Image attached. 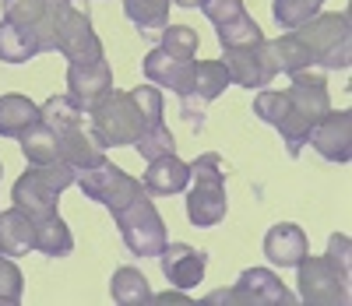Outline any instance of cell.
<instances>
[{"instance_id":"obj_1","label":"cell","mask_w":352,"mask_h":306,"mask_svg":"<svg viewBox=\"0 0 352 306\" xmlns=\"http://www.w3.org/2000/svg\"><path fill=\"white\" fill-rule=\"evenodd\" d=\"M275 67L282 74H296L310 67L324 71H349L352 64V28L345 11L314 14L300 28H289L278 39H272Z\"/></svg>"},{"instance_id":"obj_2","label":"cell","mask_w":352,"mask_h":306,"mask_svg":"<svg viewBox=\"0 0 352 306\" xmlns=\"http://www.w3.org/2000/svg\"><path fill=\"white\" fill-rule=\"evenodd\" d=\"M289 78H292V85L282 88L285 109H282V120H278V134H282V141H285V151L296 159L300 151L307 148L310 127L331 109V96H328L324 74L296 71V74H289Z\"/></svg>"},{"instance_id":"obj_3","label":"cell","mask_w":352,"mask_h":306,"mask_svg":"<svg viewBox=\"0 0 352 306\" xmlns=\"http://www.w3.org/2000/svg\"><path fill=\"white\" fill-rule=\"evenodd\" d=\"M226 159L219 151H204L190 162V194H187V219L197 229H212L226 219Z\"/></svg>"},{"instance_id":"obj_4","label":"cell","mask_w":352,"mask_h":306,"mask_svg":"<svg viewBox=\"0 0 352 306\" xmlns=\"http://www.w3.org/2000/svg\"><path fill=\"white\" fill-rule=\"evenodd\" d=\"M88 131L92 138L102 144V148H124V144H134L148 124H144L141 109L134 106L131 91H116L109 88L106 96H99L88 109Z\"/></svg>"},{"instance_id":"obj_5","label":"cell","mask_w":352,"mask_h":306,"mask_svg":"<svg viewBox=\"0 0 352 306\" xmlns=\"http://www.w3.org/2000/svg\"><path fill=\"white\" fill-rule=\"evenodd\" d=\"M74 183V169L67 162H46V166H28L11 187L14 208H21L32 219H46L60 204V194Z\"/></svg>"},{"instance_id":"obj_6","label":"cell","mask_w":352,"mask_h":306,"mask_svg":"<svg viewBox=\"0 0 352 306\" xmlns=\"http://www.w3.org/2000/svg\"><path fill=\"white\" fill-rule=\"evenodd\" d=\"M113 222L120 226V236L127 243V250L138 257H159L166 247V219L159 215V208L152 204L148 190L134 197L124 211H116Z\"/></svg>"},{"instance_id":"obj_7","label":"cell","mask_w":352,"mask_h":306,"mask_svg":"<svg viewBox=\"0 0 352 306\" xmlns=\"http://www.w3.org/2000/svg\"><path fill=\"white\" fill-rule=\"evenodd\" d=\"M204 303H212V306H222V303L226 306H292L296 296L285 289V282L278 278L275 271H268V267H247L232 289L208 292Z\"/></svg>"},{"instance_id":"obj_8","label":"cell","mask_w":352,"mask_h":306,"mask_svg":"<svg viewBox=\"0 0 352 306\" xmlns=\"http://www.w3.org/2000/svg\"><path fill=\"white\" fill-rule=\"evenodd\" d=\"M74 183L81 187V194H85V197H92V201H99L102 208H109V215L124 211L134 197H141V194H144V183H141L138 176L124 173L120 166H113L109 159H102L99 166L78 173V176H74Z\"/></svg>"},{"instance_id":"obj_9","label":"cell","mask_w":352,"mask_h":306,"mask_svg":"<svg viewBox=\"0 0 352 306\" xmlns=\"http://www.w3.org/2000/svg\"><path fill=\"white\" fill-rule=\"evenodd\" d=\"M229 81V71L222 60H194V67L187 74V81L180 85V106H184V120L190 131H201L204 127V106L215 102L222 91H226Z\"/></svg>"},{"instance_id":"obj_10","label":"cell","mask_w":352,"mask_h":306,"mask_svg":"<svg viewBox=\"0 0 352 306\" xmlns=\"http://www.w3.org/2000/svg\"><path fill=\"white\" fill-rule=\"evenodd\" d=\"M56 50L67 56V64H88V60L106 56L88 14L71 8V0H56Z\"/></svg>"},{"instance_id":"obj_11","label":"cell","mask_w":352,"mask_h":306,"mask_svg":"<svg viewBox=\"0 0 352 306\" xmlns=\"http://www.w3.org/2000/svg\"><path fill=\"white\" fill-rule=\"evenodd\" d=\"M300 271V299L310 306H349V274L338 271L328 257H303Z\"/></svg>"},{"instance_id":"obj_12","label":"cell","mask_w":352,"mask_h":306,"mask_svg":"<svg viewBox=\"0 0 352 306\" xmlns=\"http://www.w3.org/2000/svg\"><path fill=\"white\" fill-rule=\"evenodd\" d=\"M222 64L229 71V81L240 85V88H264L272 85L278 67H275V53H272V39H261V43H247V46H232L222 50Z\"/></svg>"},{"instance_id":"obj_13","label":"cell","mask_w":352,"mask_h":306,"mask_svg":"<svg viewBox=\"0 0 352 306\" xmlns=\"http://www.w3.org/2000/svg\"><path fill=\"white\" fill-rule=\"evenodd\" d=\"M4 21L25 28L39 53L56 50V0H4Z\"/></svg>"},{"instance_id":"obj_14","label":"cell","mask_w":352,"mask_h":306,"mask_svg":"<svg viewBox=\"0 0 352 306\" xmlns=\"http://www.w3.org/2000/svg\"><path fill=\"white\" fill-rule=\"evenodd\" d=\"M307 144H314L317 155L328 162H349L352 159V113L349 109H328L324 116L310 127Z\"/></svg>"},{"instance_id":"obj_15","label":"cell","mask_w":352,"mask_h":306,"mask_svg":"<svg viewBox=\"0 0 352 306\" xmlns=\"http://www.w3.org/2000/svg\"><path fill=\"white\" fill-rule=\"evenodd\" d=\"M109 88H113V67L106 56L88 60V64H67V96L81 113L92 109V102L106 96Z\"/></svg>"},{"instance_id":"obj_16","label":"cell","mask_w":352,"mask_h":306,"mask_svg":"<svg viewBox=\"0 0 352 306\" xmlns=\"http://www.w3.org/2000/svg\"><path fill=\"white\" fill-rule=\"evenodd\" d=\"M159 264H162V274H166V282H169L173 289L190 292L197 282H204L208 254L187 247V243H166L162 254H159Z\"/></svg>"},{"instance_id":"obj_17","label":"cell","mask_w":352,"mask_h":306,"mask_svg":"<svg viewBox=\"0 0 352 306\" xmlns=\"http://www.w3.org/2000/svg\"><path fill=\"white\" fill-rule=\"evenodd\" d=\"M264 257L275 267H296L307 257V236L300 226L292 222H278L264 232Z\"/></svg>"},{"instance_id":"obj_18","label":"cell","mask_w":352,"mask_h":306,"mask_svg":"<svg viewBox=\"0 0 352 306\" xmlns=\"http://www.w3.org/2000/svg\"><path fill=\"white\" fill-rule=\"evenodd\" d=\"M144 190L148 194H184L187 190V183H190V162L184 159H176V151L173 155H159L148 162V169H144Z\"/></svg>"},{"instance_id":"obj_19","label":"cell","mask_w":352,"mask_h":306,"mask_svg":"<svg viewBox=\"0 0 352 306\" xmlns=\"http://www.w3.org/2000/svg\"><path fill=\"white\" fill-rule=\"evenodd\" d=\"M36 250V219L25 215L21 208L0 211V254L8 257H25Z\"/></svg>"},{"instance_id":"obj_20","label":"cell","mask_w":352,"mask_h":306,"mask_svg":"<svg viewBox=\"0 0 352 306\" xmlns=\"http://www.w3.org/2000/svg\"><path fill=\"white\" fill-rule=\"evenodd\" d=\"M190 67H194V56H173L162 46H155L148 56H144V64H141L144 78H148L152 85L169 88V91H180V85L187 81Z\"/></svg>"},{"instance_id":"obj_21","label":"cell","mask_w":352,"mask_h":306,"mask_svg":"<svg viewBox=\"0 0 352 306\" xmlns=\"http://www.w3.org/2000/svg\"><path fill=\"white\" fill-rule=\"evenodd\" d=\"M56 138H60V162H67L74 169V176L99 166L106 159V148L92 138V131H85V127H71V131L56 134Z\"/></svg>"},{"instance_id":"obj_22","label":"cell","mask_w":352,"mask_h":306,"mask_svg":"<svg viewBox=\"0 0 352 306\" xmlns=\"http://www.w3.org/2000/svg\"><path fill=\"white\" fill-rule=\"evenodd\" d=\"M36 120H39V106L28 96H18V91L0 96V138H14L18 141Z\"/></svg>"},{"instance_id":"obj_23","label":"cell","mask_w":352,"mask_h":306,"mask_svg":"<svg viewBox=\"0 0 352 306\" xmlns=\"http://www.w3.org/2000/svg\"><path fill=\"white\" fill-rule=\"evenodd\" d=\"M18 141H21V155L28 159V166L60 162V138H56V131H50L43 120H36Z\"/></svg>"},{"instance_id":"obj_24","label":"cell","mask_w":352,"mask_h":306,"mask_svg":"<svg viewBox=\"0 0 352 306\" xmlns=\"http://www.w3.org/2000/svg\"><path fill=\"white\" fill-rule=\"evenodd\" d=\"M109 296L116 306H148L152 303L148 278L138 267H116L109 278Z\"/></svg>"},{"instance_id":"obj_25","label":"cell","mask_w":352,"mask_h":306,"mask_svg":"<svg viewBox=\"0 0 352 306\" xmlns=\"http://www.w3.org/2000/svg\"><path fill=\"white\" fill-rule=\"evenodd\" d=\"M169 4L173 0H124V11L138 25L141 36L159 39L169 25Z\"/></svg>"},{"instance_id":"obj_26","label":"cell","mask_w":352,"mask_h":306,"mask_svg":"<svg viewBox=\"0 0 352 306\" xmlns=\"http://www.w3.org/2000/svg\"><path fill=\"white\" fill-rule=\"evenodd\" d=\"M36 250L46 257H67L74 250V236L56 211L46 219H36Z\"/></svg>"},{"instance_id":"obj_27","label":"cell","mask_w":352,"mask_h":306,"mask_svg":"<svg viewBox=\"0 0 352 306\" xmlns=\"http://www.w3.org/2000/svg\"><path fill=\"white\" fill-rule=\"evenodd\" d=\"M39 56V43L25 32V28L11 25L0 18V60L4 64H25V60Z\"/></svg>"},{"instance_id":"obj_28","label":"cell","mask_w":352,"mask_h":306,"mask_svg":"<svg viewBox=\"0 0 352 306\" xmlns=\"http://www.w3.org/2000/svg\"><path fill=\"white\" fill-rule=\"evenodd\" d=\"M39 120H43L50 131L64 134V131H71V127H81L85 113L71 102V96H50V99L39 106Z\"/></svg>"},{"instance_id":"obj_29","label":"cell","mask_w":352,"mask_h":306,"mask_svg":"<svg viewBox=\"0 0 352 306\" xmlns=\"http://www.w3.org/2000/svg\"><path fill=\"white\" fill-rule=\"evenodd\" d=\"M320 4H324V0H275L272 14L289 32V28H300L303 21H310L314 14H320Z\"/></svg>"},{"instance_id":"obj_30","label":"cell","mask_w":352,"mask_h":306,"mask_svg":"<svg viewBox=\"0 0 352 306\" xmlns=\"http://www.w3.org/2000/svg\"><path fill=\"white\" fill-rule=\"evenodd\" d=\"M215 32H219V43H222V50H232V46H247V43H261V39H264L261 25H257L250 14H243V18H236V21H229V25H219Z\"/></svg>"},{"instance_id":"obj_31","label":"cell","mask_w":352,"mask_h":306,"mask_svg":"<svg viewBox=\"0 0 352 306\" xmlns=\"http://www.w3.org/2000/svg\"><path fill=\"white\" fill-rule=\"evenodd\" d=\"M134 148H138V155L144 159V162H152V159H159V155H173L176 151V138H173V131L166 127V124H159V127H148L138 141H134Z\"/></svg>"},{"instance_id":"obj_32","label":"cell","mask_w":352,"mask_h":306,"mask_svg":"<svg viewBox=\"0 0 352 306\" xmlns=\"http://www.w3.org/2000/svg\"><path fill=\"white\" fill-rule=\"evenodd\" d=\"M21 292H25V274L8 254H0V306H18Z\"/></svg>"},{"instance_id":"obj_33","label":"cell","mask_w":352,"mask_h":306,"mask_svg":"<svg viewBox=\"0 0 352 306\" xmlns=\"http://www.w3.org/2000/svg\"><path fill=\"white\" fill-rule=\"evenodd\" d=\"M159 46L169 50L173 56H194L197 53V32L190 25H166V32L159 36Z\"/></svg>"},{"instance_id":"obj_34","label":"cell","mask_w":352,"mask_h":306,"mask_svg":"<svg viewBox=\"0 0 352 306\" xmlns=\"http://www.w3.org/2000/svg\"><path fill=\"white\" fill-rule=\"evenodd\" d=\"M131 99L141 109V116H144V124H148V127H159L162 124V91L155 85H138L131 91Z\"/></svg>"},{"instance_id":"obj_35","label":"cell","mask_w":352,"mask_h":306,"mask_svg":"<svg viewBox=\"0 0 352 306\" xmlns=\"http://www.w3.org/2000/svg\"><path fill=\"white\" fill-rule=\"evenodd\" d=\"M201 11H204V18H208L215 28H219V25H229V21H236V18L247 14L243 0H201Z\"/></svg>"},{"instance_id":"obj_36","label":"cell","mask_w":352,"mask_h":306,"mask_svg":"<svg viewBox=\"0 0 352 306\" xmlns=\"http://www.w3.org/2000/svg\"><path fill=\"white\" fill-rule=\"evenodd\" d=\"M349 254H352V243H349V236H342V232H335L331 239H328V261L338 267V271H345L349 274Z\"/></svg>"},{"instance_id":"obj_37","label":"cell","mask_w":352,"mask_h":306,"mask_svg":"<svg viewBox=\"0 0 352 306\" xmlns=\"http://www.w3.org/2000/svg\"><path fill=\"white\" fill-rule=\"evenodd\" d=\"M152 303H159V306H169V303H184V306H190V296L184 292V289H166V292H152Z\"/></svg>"},{"instance_id":"obj_38","label":"cell","mask_w":352,"mask_h":306,"mask_svg":"<svg viewBox=\"0 0 352 306\" xmlns=\"http://www.w3.org/2000/svg\"><path fill=\"white\" fill-rule=\"evenodd\" d=\"M176 8H201V0H173Z\"/></svg>"},{"instance_id":"obj_39","label":"cell","mask_w":352,"mask_h":306,"mask_svg":"<svg viewBox=\"0 0 352 306\" xmlns=\"http://www.w3.org/2000/svg\"><path fill=\"white\" fill-rule=\"evenodd\" d=\"M0 176H4V166H0Z\"/></svg>"}]
</instances>
